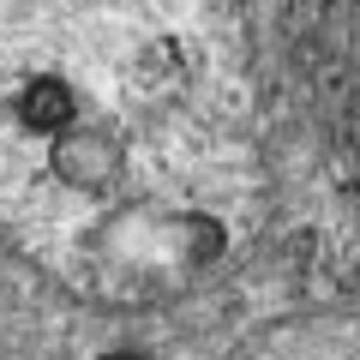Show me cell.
Masks as SVG:
<instances>
[{"label": "cell", "mask_w": 360, "mask_h": 360, "mask_svg": "<svg viewBox=\"0 0 360 360\" xmlns=\"http://www.w3.org/2000/svg\"><path fill=\"white\" fill-rule=\"evenodd\" d=\"M217 0H0V217L90 240L96 217H217L234 108Z\"/></svg>", "instance_id": "6da1fadb"}, {"label": "cell", "mask_w": 360, "mask_h": 360, "mask_svg": "<svg viewBox=\"0 0 360 360\" xmlns=\"http://www.w3.org/2000/svg\"><path fill=\"white\" fill-rule=\"evenodd\" d=\"M354 25H360V0H354Z\"/></svg>", "instance_id": "7a4b0ae2"}]
</instances>
